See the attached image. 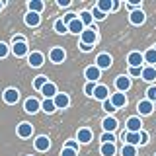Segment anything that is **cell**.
Instances as JSON below:
<instances>
[{
	"label": "cell",
	"mask_w": 156,
	"mask_h": 156,
	"mask_svg": "<svg viewBox=\"0 0 156 156\" xmlns=\"http://www.w3.org/2000/svg\"><path fill=\"white\" fill-rule=\"evenodd\" d=\"M80 41H82V45H90V47H94V43L98 41L96 27H86L84 31L80 33Z\"/></svg>",
	"instance_id": "6da1fadb"
},
{
	"label": "cell",
	"mask_w": 156,
	"mask_h": 156,
	"mask_svg": "<svg viewBox=\"0 0 156 156\" xmlns=\"http://www.w3.org/2000/svg\"><path fill=\"white\" fill-rule=\"evenodd\" d=\"M49 58H51V62H55V65H61V62L66 58L65 49H62V47H53L51 53H49Z\"/></svg>",
	"instance_id": "7a4b0ae2"
},
{
	"label": "cell",
	"mask_w": 156,
	"mask_h": 156,
	"mask_svg": "<svg viewBox=\"0 0 156 156\" xmlns=\"http://www.w3.org/2000/svg\"><path fill=\"white\" fill-rule=\"evenodd\" d=\"M140 131H143L140 117H129L127 119V133H140Z\"/></svg>",
	"instance_id": "3957f363"
},
{
	"label": "cell",
	"mask_w": 156,
	"mask_h": 156,
	"mask_svg": "<svg viewBox=\"0 0 156 156\" xmlns=\"http://www.w3.org/2000/svg\"><path fill=\"white\" fill-rule=\"evenodd\" d=\"M53 104H55L57 109H66L68 105H70V98H68V94H58L53 98Z\"/></svg>",
	"instance_id": "277c9868"
},
{
	"label": "cell",
	"mask_w": 156,
	"mask_h": 156,
	"mask_svg": "<svg viewBox=\"0 0 156 156\" xmlns=\"http://www.w3.org/2000/svg\"><path fill=\"white\" fill-rule=\"evenodd\" d=\"M127 62H129L131 68H143V55H140L139 51H133L129 57H127Z\"/></svg>",
	"instance_id": "5b68a950"
},
{
	"label": "cell",
	"mask_w": 156,
	"mask_h": 156,
	"mask_svg": "<svg viewBox=\"0 0 156 156\" xmlns=\"http://www.w3.org/2000/svg\"><path fill=\"white\" fill-rule=\"evenodd\" d=\"M109 101L113 104L115 109H119V107H125V105H127V96L121 94V92H115V94L109 96Z\"/></svg>",
	"instance_id": "8992f818"
},
{
	"label": "cell",
	"mask_w": 156,
	"mask_h": 156,
	"mask_svg": "<svg viewBox=\"0 0 156 156\" xmlns=\"http://www.w3.org/2000/svg\"><path fill=\"white\" fill-rule=\"evenodd\" d=\"M101 127H104V133H115L117 127H119V123H117L115 117H105L104 121H101Z\"/></svg>",
	"instance_id": "52a82bcc"
},
{
	"label": "cell",
	"mask_w": 156,
	"mask_h": 156,
	"mask_svg": "<svg viewBox=\"0 0 156 156\" xmlns=\"http://www.w3.org/2000/svg\"><path fill=\"white\" fill-rule=\"evenodd\" d=\"M31 135H33V125L31 123L23 121V123L18 125V136H22V139H29Z\"/></svg>",
	"instance_id": "ba28073f"
},
{
	"label": "cell",
	"mask_w": 156,
	"mask_h": 156,
	"mask_svg": "<svg viewBox=\"0 0 156 156\" xmlns=\"http://www.w3.org/2000/svg\"><path fill=\"white\" fill-rule=\"evenodd\" d=\"M92 136H94V135H92L90 129H86V127H84V129H78L76 143H78V144H88V143L92 140Z\"/></svg>",
	"instance_id": "9c48e42d"
},
{
	"label": "cell",
	"mask_w": 156,
	"mask_h": 156,
	"mask_svg": "<svg viewBox=\"0 0 156 156\" xmlns=\"http://www.w3.org/2000/svg\"><path fill=\"white\" fill-rule=\"evenodd\" d=\"M94 66H98L100 70L109 68V66H111V57L107 55V53H100V55H98V58H96V65H94Z\"/></svg>",
	"instance_id": "30bf717a"
},
{
	"label": "cell",
	"mask_w": 156,
	"mask_h": 156,
	"mask_svg": "<svg viewBox=\"0 0 156 156\" xmlns=\"http://www.w3.org/2000/svg\"><path fill=\"white\" fill-rule=\"evenodd\" d=\"M115 86H117V92L125 94V92L131 88V78H129V76H117V80H115Z\"/></svg>",
	"instance_id": "8fae6325"
},
{
	"label": "cell",
	"mask_w": 156,
	"mask_h": 156,
	"mask_svg": "<svg viewBox=\"0 0 156 156\" xmlns=\"http://www.w3.org/2000/svg\"><path fill=\"white\" fill-rule=\"evenodd\" d=\"M23 109H26L27 113H37V111L41 109V104H39V100H35V98H27L26 104H23Z\"/></svg>",
	"instance_id": "7c38bea8"
},
{
	"label": "cell",
	"mask_w": 156,
	"mask_h": 156,
	"mask_svg": "<svg viewBox=\"0 0 156 156\" xmlns=\"http://www.w3.org/2000/svg\"><path fill=\"white\" fill-rule=\"evenodd\" d=\"M2 98H4V101H6V104L12 105V104H16V101L20 100V92L16 90V88H8V90L4 92Z\"/></svg>",
	"instance_id": "4fadbf2b"
},
{
	"label": "cell",
	"mask_w": 156,
	"mask_h": 156,
	"mask_svg": "<svg viewBox=\"0 0 156 156\" xmlns=\"http://www.w3.org/2000/svg\"><path fill=\"white\" fill-rule=\"evenodd\" d=\"M43 61H45V57H43V53H39V51L31 53V55H29V58H27L29 66H33V68H39V66L43 65Z\"/></svg>",
	"instance_id": "5bb4252c"
},
{
	"label": "cell",
	"mask_w": 156,
	"mask_h": 156,
	"mask_svg": "<svg viewBox=\"0 0 156 156\" xmlns=\"http://www.w3.org/2000/svg\"><path fill=\"white\" fill-rule=\"evenodd\" d=\"M39 92H41V94L45 96V100H53V98L57 96V86L53 84V82H47V84L43 86V88H41Z\"/></svg>",
	"instance_id": "9a60e30c"
},
{
	"label": "cell",
	"mask_w": 156,
	"mask_h": 156,
	"mask_svg": "<svg viewBox=\"0 0 156 156\" xmlns=\"http://www.w3.org/2000/svg\"><path fill=\"white\" fill-rule=\"evenodd\" d=\"M33 144H35V148L39 150V152H45V150L51 148V140H49L47 136H43V135H41V136H37Z\"/></svg>",
	"instance_id": "2e32d148"
},
{
	"label": "cell",
	"mask_w": 156,
	"mask_h": 156,
	"mask_svg": "<svg viewBox=\"0 0 156 156\" xmlns=\"http://www.w3.org/2000/svg\"><path fill=\"white\" fill-rule=\"evenodd\" d=\"M84 74L88 78V82H96V80H100V76H101V70L98 66H88L86 70H84Z\"/></svg>",
	"instance_id": "e0dca14e"
},
{
	"label": "cell",
	"mask_w": 156,
	"mask_h": 156,
	"mask_svg": "<svg viewBox=\"0 0 156 156\" xmlns=\"http://www.w3.org/2000/svg\"><path fill=\"white\" fill-rule=\"evenodd\" d=\"M23 22H26V26H29V27H37L39 23H41V16H39V14H33V12H27L26 18H23Z\"/></svg>",
	"instance_id": "ac0fdd59"
},
{
	"label": "cell",
	"mask_w": 156,
	"mask_h": 156,
	"mask_svg": "<svg viewBox=\"0 0 156 156\" xmlns=\"http://www.w3.org/2000/svg\"><path fill=\"white\" fill-rule=\"evenodd\" d=\"M96 98V100H107V98H109V90H107V86H104V84H100V86H96L94 88V94H92Z\"/></svg>",
	"instance_id": "d6986e66"
},
{
	"label": "cell",
	"mask_w": 156,
	"mask_h": 156,
	"mask_svg": "<svg viewBox=\"0 0 156 156\" xmlns=\"http://www.w3.org/2000/svg\"><path fill=\"white\" fill-rule=\"evenodd\" d=\"M12 53L16 57H26L27 55V43L22 41V43H12Z\"/></svg>",
	"instance_id": "ffe728a7"
},
{
	"label": "cell",
	"mask_w": 156,
	"mask_h": 156,
	"mask_svg": "<svg viewBox=\"0 0 156 156\" xmlns=\"http://www.w3.org/2000/svg\"><path fill=\"white\" fill-rule=\"evenodd\" d=\"M140 78L146 82H154L156 80V68L154 66H144L143 72H140Z\"/></svg>",
	"instance_id": "44dd1931"
},
{
	"label": "cell",
	"mask_w": 156,
	"mask_h": 156,
	"mask_svg": "<svg viewBox=\"0 0 156 156\" xmlns=\"http://www.w3.org/2000/svg\"><path fill=\"white\" fill-rule=\"evenodd\" d=\"M144 20H146V16H144L143 10H133V12H131V23H135V26H143Z\"/></svg>",
	"instance_id": "7402d4cb"
},
{
	"label": "cell",
	"mask_w": 156,
	"mask_h": 156,
	"mask_svg": "<svg viewBox=\"0 0 156 156\" xmlns=\"http://www.w3.org/2000/svg\"><path fill=\"white\" fill-rule=\"evenodd\" d=\"M152 104H150L148 100H143V101H139V105H136V111H139L140 115H150L152 113Z\"/></svg>",
	"instance_id": "603a6c76"
},
{
	"label": "cell",
	"mask_w": 156,
	"mask_h": 156,
	"mask_svg": "<svg viewBox=\"0 0 156 156\" xmlns=\"http://www.w3.org/2000/svg\"><path fill=\"white\" fill-rule=\"evenodd\" d=\"M78 20L82 22L84 29H86V27H92V23H94V18H92L90 10H82V12H80V16H78Z\"/></svg>",
	"instance_id": "cb8c5ba5"
},
{
	"label": "cell",
	"mask_w": 156,
	"mask_h": 156,
	"mask_svg": "<svg viewBox=\"0 0 156 156\" xmlns=\"http://www.w3.org/2000/svg\"><path fill=\"white\" fill-rule=\"evenodd\" d=\"M66 29H68L70 33H76V35H78V33L84 31V26H82V22L76 18V20H72L70 23H66Z\"/></svg>",
	"instance_id": "d4e9b609"
},
{
	"label": "cell",
	"mask_w": 156,
	"mask_h": 156,
	"mask_svg": "<svg viewBox=\"0 0 156 156\" xmlns=\"http://www.w3.org/2000/svg\"><path fill=\"white\" fill-rule=\"evenodd\" d=\"M27 8H29V12H33V14H41L43 8H45V4H43L41 0H29Z\"/></svg>",
	"instance_id": "484cf974"
},
{
	"label": "cell",
	"mask_w": 156,
	"mask_h": 156,
	"mask_svg": "<svg viewBox=\"0 0 156 156\" xmlns=\"http://www.w3.org/2000/svg\"><path fill=\"white\" fill-rule=\"evenodd\" d=\"M96 8L100 10V12L107 14V12H111V10H113V0H100Z\"/></svg>",
	"instance_id": "4316f807"
},
{
	"label": "cell",
	"mask_w": 156,
	"mask_h": 156,
	"mask_svg": "<svg viewBox=\"0 0 156 156\" xmlns=\"http://www.w3.org/2000/svg\"><path fill=\"white\" fill-rule=\"evenodd\" d=\"M143 61L148 62V66H154L156 65V49H148L143 55Z\"/></svg>",
	"instance_id": "83f0119b"
},
{
	"label": "cell",
	"mask_w": 156,
	"mask_h": 156,
	"mask_svg": "<svg viewBox=\"0 0 156 156\" xmlns=\"http://www.w3.org/2000/svg\"><path fill=\"white\" fill-rule=\"evenodd\" d=\"M100 152H101V156H115V144H113V143H105V144H101Z\"/></svg>",
	"instance_id": "f1b7e54d"
},
{
	"label": "cell",
	"mask_w": 156,
	"mask_h": 156,
	"mask_svg": "<svg viewBox=\"0 0 156 156\" xmlns=\"http://www.w3.org/2000/svg\"><path fill=\"white\" fill-rule=\"evenodd\" d=\"M41 109L45 111V113H55L57 107H55V104H53V100H45V101L41 104Z\"/></svg>",
	"instance_id": "f546056e"
},
{
	"label": "cell",
	"mask_w": 156,
	"mask_h": 156,
	"mask_svg": "<svg viewBox=\"0 0 156 156\" xmlns=\"http://www.w3.org/2000/svg\"><path fill=\"white\" fill-rule=\"evenodd\" d=\"M47 82H49L47 76H43V74H41V76H35V80H33V88H35V90H41V88L45 86Z\"/></svg>",
	"instance_id": "4dcf8cb0"
},
{
	"label": "cell",
	"mask_w": 156,
	"mask_h": 156,
	"mask_svg": "<svg viewBox=\"0 0 156 156\" xmlns=\"http://www.w3.org/2000/svg\"><path fill=\"white\" fill-rule=\"evenodd\" d=\"M123 156H136V146H131V144H125L123 150H121Z\"/></svg>",
	"instance_id": "1f68e13d"
},
{
	"label": "cell",
	"mask_w": 156,
	"mask_h": 156,
	"mask_svg": "<svg viewBox=\"0 0 156 156\" xmlns=\"http://www.w3.org/2000/svg\"><path fill=\"white\" fill-rule=\"evenodd\" d=\"M101 107H104V111H107V113H113V111H117L115 109V107H113V104H111V101H109V98H107V100H104V101H101Z\"/></svg>",
	"instance_id": "d6a6232c"
},
{
	"label": "cell",
	"mask_w": 156,
	"mask_h": 156,
	"mask_svg": "<svg viewBox=\"0 0 156 156\" xmlns=\"http://www.w3.org/2000/svg\"><path fill=\"white\" fill-rule=\"evenodd\" d=\"M55 31L61 33V35H62V33H68V29H66L65 23H62V20H57V22H55Z\"/></svg>",
	"instance_id": "836d02e7"
},
{
	"label": "cell",
	"mask_w": 156,
	"mask_h": 156,
	"mask_svg": "<svg viewBox=\"0 0 156 156\" xmlns=\"http://www.w3.org/2000/svg\"><path fill=\"white\" fill-rule=\"evenodd\" d=\"M146 100H148L150 104H152V101L156 100V88H154V86H150L148 90H146Z\"/></svg>",
	"instance_id": "e575fe53"
},
{
	"label": "cell",
	"mask_w": 156,
	"mask_h": 156,
	"mask_svg": "<svg viewBox=\"0 0 156 156\" xmlns=\"http://www.w3.org/2000/svg\"><path fill=\"white\" fill-rule=\"evenodd\" d=\"M78 16H76V14H72V12H68V14H65V16H62V23H65V26H66V23H70L72 22V20H76Z\"/></svg>",
	"instance_id": "d590c367"
},
{
	"label": "cell",
	"mask_w": 156,
	"mask_h": 156,
	"mask_svg": "<svg viewBox=\"0 0 156 156\" xmlns=\"http://www.w3.org/2000/svg\"><path fill=\"white\" fill-rule=\"evenodd\" d=\"M113 140H115V136H113V133H104V135H101V143H113Z\"/></svg>",
	"instance_id": "8d00e7d4"
},
{
	"label": "cell",
	"mask_w": 156,
	"mask_h": 156,
	"mask_svg": "<svg viewBox=\"0 0 156 156\" xmlns=\"http://www.w3.org/2000/svg\"><path fill=\"white\" fill-rule=\"evenodd\" d=\"M94 88H96V84H94V82H86V86H84V92H86V96H92V94H94Z\"/></svg>",
	"instance_id": "74e56055"
},
{
	"label": "cell",
	"mask_w": 156,
	"mask_h": 156,
	"mask_svg": "<svg viewBox=\"0 0 156 156\" xmlns=\"http://www.w3.org/2000/svg\"><path fill=\"white\" fill-rule=\"evenodd\" d=\"M90 14H92V18H94V20H104V18H105V14H104V12H100L98 8H94Z\"/></svg>",
	"instance_id": "f35d334b"
},
{
	"label": "cell",
	"mask_w": 156,
	"mask_h": 156,
	"mask_svg": "<svg viewBox=\"0 0 156 156\" xmlns=\"http://www.w3.org/2000/svg\"><path fill=\"white\" fill-rule=\"evenodd\" d=\"M61 156H78V152H76V150H72V148H66V146H65V148L61 150Z\"/></svg>",
	"instance_id": "ab89813d"
},
{
	"label": "cell",
	"mask_w": 156,
	"mask_h": 156,
	"mask_svg": "<svg viewBox=\"0 0 156 156\" xmlns=\"http://www.w3.org/2000/svg\"><path fill=\"white\" fill-rule=\"evenodd\" d=\"M139 140H140L139 144H146V143H148V133H146V131H140V133H139Z\"/></svg>",
	"instance_id": "60d3db41"
},
{
	"label": "cell",
	"mask_w": 156,
	"mask_h": 156,
	"mask_svg": "<svg viewBox=\"0 0 156 156\" xmlns=\"http://www.w3.org/2000/svg\"><path fill=\"white\" fill-rule=\"evenodd\" d=\"M8 55V45L6 43H0V58H4Z\"/></svg>",
	"instance_id": "b9f144b4"
},
{
	"label": "cell",
	"mask_w": 156,
	"mask_h": 156,
	"mask_svg": "<svg viewBox=\"0 0 156 156\" xmlns=\"http://www.w3.org/2000/svg\"><path fill=\"white\" fill-rule=\"evenodd\" d=\"M66 148H72V150H76V152H78V143H76V140H66Z\"/></svg>",
	"instance_id": "7bdbcfd3"
},
{
	"label": "cell",
	"mask_w": 156,
	"mask_h": 156,
	"mask_svg": "<svg viewBox=\"0 0 156 156\" xmlns=\"http://www.w3.org/2000/svg\"><path fill=\"white\" fill-rule=\"evenodd\" d=\"M57 4L61 8H68V6H70V0H57Z\"/></svg>",
	"instance_id": "ee69618b"
},
{
	"label": "cell",
	"mask_w": 156,
	"mask_h": 156,
	"mask_svg": "<svg viewBox=\"0 0 156 156\" xmlns=\"http://www.w3.org/2000/svg\"><path fill=\"white\" fill-rule=\"evenodd\" d=\"M140 72H143V68H131L129 74H131V76H140Z\"/></svg>",
	"instance_id": "f6af8a7d"
},
{
	"label": "cell",
	"mask_w": 156,
	"mask_h": 156,
	"mask_svg": "<svg viewBox=\"0 0 156 156\" xmlns=\"http://www.w3.org/2000/svg\"><path fill=\"white\" fill-rule=\"evenodd\" d=\"M22 41H26V37H23V35H14L12 37V43H22Z\"/></svg>",
	"instance_id": "bcb514c9"
},
{
	"label": "cell",
	"mask_w": 156,
	"mask_h": 156,
	"mask_svg": "<svg viewBox=\"0 0 156 156\" xmlns=\"http://www.w3.org/2000/svg\"><path fill=\"white\" fill-rule=\"evenodd\" d=\"M80 51L88 53V51H92V47H90V45H82V43H80Z\"/></svg>",
	"instance_id": "7dc6e473"
},
{
	"label": "cell",
	"mask_w": 156,
	"mask_h": 156,
	"mask_svg": "<svg viewBox=\"0 0 156 156\" xmlns=\"http://www.w3.org/2000/svg\"><path fill=\"white\" fill-rule=\"evenodd\" d=\"M117 8H119V2H117V0H113V10H111V12H115Z\"/></svg>",
	"instance_id": "c3c4849f"
},
{
	"label": "cell",
	"mask_w": 156,
	"mask_h": 156,
	"mask_svg": "<svg viewBox=\"0 0 156 156\" xmlns=\"http://www.w3.org/2000/svg\"><path fill=\"white\" fill-rule=\"evenodd\" d=\"M4 8V2H2V0H0V10H2Z\"/></svg>",
	"instance_id": "681fc988"
}]
</instances>
